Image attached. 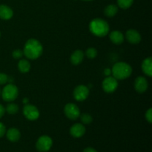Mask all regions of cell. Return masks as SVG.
<instances>
[{
	"label": "cell",
	"mask_w": 152,
	"mask_h": 152,
	"mask_svg": "<svg viewBox=\"0 0 152 152\" xmlns=\"http://www.w3.org/2000/svg\"><path fill=\"white\" fill-rule=\"evenodd\" d=\"M1 97L5 102H12L14 101L19 95V90L16 86L10 83L4 86L1 92Z\"/></svg>",
	"instance_id": "4"
},
{
	"label": "cell",
	"mask_w": 152,
	"mask_h": 152,
	"mask_svg": "<svg viewBox=\"0 0 152 152\" xmlns=\"http://www.w3.org/2000/svg\"><path fill=\"white\" fill-rule=\"evenodd\" d=\"M22 102H23L24 104H28V98H24V99H23V101H22Z\"/></svg>",
	"instance_id": "31"
},
{
	"label": "cell",
	"mask_w": 152,
	"mask_h": 152,
	"mask_svg": "<svg viewBox=\"0 0 152 152\" xmlns=\"http://www.w3.org/2000/svg\"><path fill=\"white\" fill-rule=\"evenodd\" d=\"M24 55L23 50H20V49H16L13 51L12 53V56L15 59H19L22 57V56Z\"/></svg>",
	"instance_id": "24"
},
{
	"label": "cell",
	"mask_w": 152,
	"mask_h": 152,
	"mask_svg": "<svg viewBox=\"0 0 152 152\" xmlns=\"http://www.w3.org/2000/svg\"><path fill=\"white\" fill-rule=\"evenodd\" d=\"M102 89L105 92L108 94H111L115 91L118 88V80L114 77L108 76L102 81Z\"/></svg>",
	"instance_id": "5"
},
{
	"label": "cell",
	"mask_w": 152,
	"mask_h": 152,
	"mask_svg": "<svg viewBox=\"0 0 152 152\" xmlns=\"http://www.w3.org/2000/svg\"><path fill=\"white\" fill-rule=\"evenodd\" d=\"M145 120L148 122V123H152V108H149L148 111H146L145 114Z\"/></svg>",
	"instance_id": "26"
},
{
	"label": "cell",
	"mask_w": 152,
	"mask_h": 152,
	"mask_svg": "<svg viewBox=\"0 0 152 152\" xmlns=\"http://www.w3.org/2000/svg\"><path fill=\"white\" fill-rule=\"evenodd\" d=\"M148 88V83L146 78L144 77H138L134 82V89L139 94H142L147 91Z\"/></svg>",
	"instance_id": "10"
},
{
	"label": "cell",
	"mask_w": 152,
	"mask_h": 152,
	"mask_svg": "<svg viewBox=\"0 0 152 152\" xmlns=\"http://www.w3.org/2000/svg\"><path fill=\"white\" fill-rule=\"evenodd\" d=\"M126 39L131 44L136 45L140 42L142 37H141L140 34L137 31L134 29H130L126 31Z\"/></svg>",
	"instance_id": "11"
},
{
	"label": "cell",
	"mask_w": 152,
	"mask_h": 152,
	"mask_svg": "<svg viewBox=\"0 0 152 152\" xmlns=\"http://www.w3.org/2000/svg\"><path fill=\"white\" fill-rule=\"evenodd\" d=\"M52 145H53V140L51 138L47 135H43L37 140L36 148L39 151L46 152L50 149Z\"/></svg>",
	"instance_id": "6"
},
{
	"label": "cell",
	"mask_w": 152,
	"mask_h": 152,
	"mask_svg": "<svg viewBox=\"0 0 152 152\" xmlns=\"http://www.w3.org/2000/svg\"><path fill=\"white\" fill-rule=\"evenodd\" d=\"M104 74H105V76H110L111 74V69H110V68H106V69H105V71H104Z\"/></svg>",
	"instance_id": "29"
},
{
	"label": "cell",
	"mask_w": 152,
	"mask_h": 152,
	"mask_svg": "<svg viewBox=\"0 0 152 152\" xmlns=\"http://www.w3.org/2000/svg\"><path fill=\"white\" fill-rule=\"evenodd\" d=\"M4 113H5V108L1 104H0V118L4 116Z\"/></svg>",
	"instance_id": "28"
},
{
	"label": "cell",
	"mask_w": 152,
	"mask_h": 152,
	"mask_svg": "<svg viewBox=\"0 0 152 152\" xmlns=\"http://www.w3.org/2000/svg\"><path fill=\"white\" fill-rule=\"evenodd\" d=\"M18 69L22 74L29 72L31 70V63L27 59H20L18 63Z\"/></svg>",
	"instance_id": "18"
},
{
	"label": "cell",
	"mask_w": 152,
	"mask_h": 152,
	"mask_svg": "<svg viewBox=\"0 0 152 152\" xmlns=\"http://www.w3.org/2000/svg\"><path fill=\"white\" fill-rule=\"evenodd\" d=\"M64 113L68 119L71 120H75L80 117V110L76 104L70 102L65 105Z\"/></svg>",
	"instance_id": "8"
},
{
	"label": "cell",
	"mask_w": 152,
	"mask_h": 152,
	"mask_svg": "<svg viewBox=\"0 0 152 152\" xmlns=\"http://www.w3.org/2000/svg\"><path fill=\"white\" fill-rule=\"evenodd\" d=\"M83 152H97V151L93 148H86V149H84Z\"/></svg>",
	"instance_id": "30"
},
{
	"label": "cell",
	"mask_w": 152,
	"mask_h": 152,
	"mask_svg": "<svg viewBox=\"0 0 152 152\" xmlns=\"http://www.w3.org/2000/svg\"><path fill=\"white\" fill-rule=\"evenodd\" d=\"M13 16V11L10 7L5 4L0 5V19L3 20H9Z\"/></svg>",
	"instance_id": "13"
},
{
	"label": "cell",
	"mask_w": 152,
	"mask_h": 152,
	"mask_svg": "<svg viewBox=\"0 0 152 152\" xmlns=\"http://www.w3.org/2000/svg\"><path fill=\"white\" fill-rule=\"evenodd\" d=\"M89 93H90V91H89L88 86H84V85H80L74 88L73 95L76 100L81 102V101H84L87 99Z\"/></svg>",
	"instance_id": "9"
},
{
	"label": "cell",
	"mask_w": 152,
	"mask_h": 152,
	"mask_svg": "<svg viewBox=\"0 0 152 152\" xmlns=\"http://www.w3.org/2000/svg\"><path fill=\"white\" fill-rule=\"evenodd\" d=\"M89 30L96 37H104L109 34L110 28L106 21L100 18H96L91 21Z\"/></svg>",
	"instance_id": "2"
},
{
	"label": "cell",
	"mask_w": 152,
	"mask_h": 152,
	"mask_svg": "<svg viewBox=\"0 0 152 152\" xmlns=\"http://www.w3.org/2000/svg\"><path fill=\"white\" fill-rule=\"evenodd\" d=\"M80 120H81V122L83 123V124L89 125L90 123H92V121H93V117H91V115H90L89 114H86V113L80 114Z\"/></svg>",
	"instance_id": "22"
},
{
	"label": "cell",
	"mask_w": 152,
	"mask_h": 152,
	"mask_svg": "<svg viewBox=\"0 0 152 152\" xmlns=\"http://www.w3.org/2000/svg\"><path fill=\"white\" fill-rule=\"evenodd\" d=\"M134 0H117V4L122 9H128L132 5Z\"/></svg>",
	"instance_id": "21"
},
{
	"label": "cell",
	"mask_w": 152,
	"mask_h": 152,
	"mask_svg": "<svg viewBox=\"0 0 152 152\" xmlns=\"http://www.w3.org/2000/svg\"><path fill=\"white\" fill-rule=\"evenodd\" d=\"M0 36H1V33H0Z\"/></svg>",
	"instance_id": "34"
},
{
	"label": "cell",
	"mask_w": 152,
	"mask_h": 152,
	"mask_svg": "<svg viewBox=\"0 0 152 152\" xmlns=\"http://www.w3.org/2000/svg\"><path fill=\"white\" fill-rule=\"evenodd\" d=\"M85 54L83 50H76L75 51L73 52L71 56V62L73 65H77L81 63L84 59Z\"/></svg>",
	"instance_id": "17"
},
{
	"label": "cell",
	"mask_w": 152,
	"mask_h": 152,
	"mask_svg": "<svg viewBox=\"0 0 152 152\" xmlns=\"http://www.w3.org/2000/svg\"><path fill=\"white\" fill-rule=\"evenodd\" d=\"M6 136L10 142H17L20 139V132L16 128H10L6 132Z\"/></svg>",
	"instance_id": "16"
},
{
	"label": "cell",
	"mask_w": 152,
	"mask_h": 152,
	"mask_svg": "<svg viewBox=\"0 0 152 152\" xmlns=\"http://www.w3.org/2000/svg\"><path fill=\"white\" fill-rule=\"evenodd\" d=\"M142 71L144 74L148 77H151L152 76V58L151 56L147 57L142 61L141 65Z\"/></svg>",
	"instance_id": "14"
},
{
	"label": "cell",
	"mask_w": 152,
	"mask_h": 152,
	"mask_svg": "<svg viewBox=\"0 0 152 152\" xmlns=\"http://www.w3.org/2000/svg\"><path fill=\"white\" fill-rule=\"evenodd\" d=\"M118 12V7L115 4H108L104 9V13L107 17H113L115 16Z\"/></svg>",
	"instance_id": "19"
},
{
	"label": "cell",
	"mask_w": 152,
	"mask_h": 152,
	"mask_svg": "<svg viewBox=\"0 0 152 152\" xmlns=\"http://www.w3.org/2000/svg\"><path fill=\"white\" fill-rule=\"evenodd\" d=\"M109 39L114 44L120 45L124 42V35L119 31H113L109 34Z\"/></svg>",
	"instance_id": "15"
},
{
	"label": "cell",
	"mask_w": 152,
	"mask_h": 152,
	"mask_svg": "<svg viewBox=\"0 0 152 152\" xmlns=\"http://www.w3.org/2000/svg\"><path fill=\"white\" fill-rule=\"evenodd\" d=\"M0 95H1V89H0Z\"/></svg>",
	"instance_id": "33"
},
{
	"label": "cell",
	"mask_w": 152,
	"mask_h": 152,
	"mask_svg": "<svg viewBox=\"0 0 152 152\" xmlns=\"http://www.w3.org/2000/svg\"><path fill=\"white\" fill-rule=\"evenodd\" d=\"M6 133V128L3 123L0 122V138L2 137Z\"/></svg>",
	"instance_id": "27"
},
{
	"label": "cell",
	"mask_w": 152,
	"mask_h": 152,
	"mask_svg": "<svg viewBox=\"0 0 152 152\" xmlns=\"http://www.w3.org/2000/svg\"><path fill=\"white\" fill-rule=\"evenodd\" d=\"M86 133V127L81 123H77L71 126L70 129V134L72 137L75 138H79L83 137Z\"/></svg>",
	"instance_id": "12"
},
{
	"label": "cell",
	"mask_w": 152,
	"mask_h": 152,
	"mask_svg": "<svg viewBox=\"0 0 152 152\" xmlns=\"http://www.w3.org/2000/svg\"><path fill=\"white\" fill-rule=\"evenodd\" d=\"M132 74V66L125 62H117L111 68V74L117 80H126L129 78Z\"/></svg>",
	"instance_id": "3"
},
{
	"label": "cell",
	"mask_w": 152,
	"mask_h": 152,
	"mask_svg": "<svg viewBox=\"0 0 152 152\" xmlns=\"http://www.w3.org/2000/svg\"><path fill=\"white\" fill-rule=\"evenodd\" d=\"M19 105L15 103H10L6 106L5 112L8 113L9 114H16L19 111Z\"/></svg>",
	"instance_id": "20"
},
{
	"label": "cell",
	"mask_w": 152,
	"mask_h": 152,
	"mask_svg": "<svg viewBox=\"0 0 152 152\" xmlns=\"http://www.w3.org/2000/svg\"><path fill=\"white\" fill-rule=\"evenodd\" d=\"M86 55L87 56V57L90 59H95L97 56V50L94 48H89L86 50Z\"/></svg>",
	"instance_id": "23"
},
{
	"label": "cell",
	"mask_w": 152,
	"mask_h": 152,
	"mask_svg": "<svg viewBox=\"0 0 152 152\" xmlns=\"http://www.w3.org/2000/svg\"><path fill=\"white\" fill-rule=\"evenodd\" d=\"M9 77L4 73H0V85H4L8 82Z\"/></svg>",
	"instance_id": "25"
},
{
	"label": "cell",
	"mask_w": 152,
	"mask_h": 152,
	"mask_svg": "<svg viewBox=\"0 0 152 152\" xmlns=\"http://www.w3.org/2000/svg\"><path fill=\"white\" fill-rule=\"evenodd\" d=\"M23 114L25 118L31 121L37 120L39 117V111L38 108L31 104H25L23 108Z\"/></svg>",
	"instance_id": "7"
},
{
	"label": "cell",
	"mask_w": 152,
	"mask_h": 152,
	"mask_svg": "<svg viewBox=\"0 0 152 152\" xmlns=\"http://www.w3.org/2000/svg\"><path fill=\"white\" fill-rule=\"evenodd\" d=\"M83 1H92V0H83Z\"/></svg>",
	"instance_id": "32"
},
{
	"label": "cell",
	"mask_w": 152,
	"mask_h": 152,
	"mask_svg": "<svg viewBox=\"0 0 152 152\" xmlns=\"http://www.w3.org/2000/svg\"><path fill=\"white\" fill-rule=\"evenodd\" d=\"M43 53V47L39 41L36 39H30L25 44L23 53L28 59H37Z\"/></svg>",
	"instance_id": "1"
}]
</instances>
